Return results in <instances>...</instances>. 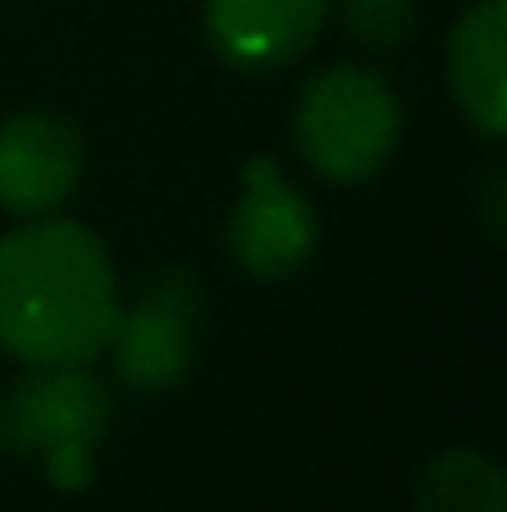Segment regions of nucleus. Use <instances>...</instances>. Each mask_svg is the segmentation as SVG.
Segmentation results:
<instances>
[{"label": "nucleus", "mask_w": 507, "mask_h": 512, "mask_svg": "<svg viewBox=\"0 0 507 512\" xmlns=\"http://www.w3.org/2000/svg\"><path fill=\"white\" fill-rule=\"evenodd\" d=\"M110 418V383L90 363L25 368L0 383V453L10 458H40L55 443H100Z\"/></svg>", "instance_id": "39448f33"}, {"label": "nucleus", "mask_w": 507, "mask_h": 512, "mask_svg": "<svg viewBox=\"0 0 507 512\" xmlns=\"http://www.w3.org/2000/svg\"><path fill=\"white\" fill-rule=\"evenodd\" d=\"M294 150L324 184H368L388 170L403 105L398 90L368 65H324L304 80L294 105Z\"/></svg>", "instance_id": "f03ea898"}, {"label": "nucleus", "mask_w": 507, "mask_h": 512, "mask_svg": "<svg viewBox=\"0 0 507 512\" xmlns=\"http://www.w3.org/2000/svg\"><path fill=\"white\" fill-rule=\"evenodd\" d=\"M85 174V135L50 110L0 120V209L15 219L55 214Z\"/></svg>", "instance_id": "423d86ee"}, {"label": "nucleus", "mask_w": 507, "mask_h": 512, "mask_svg": "<svg viewBox=\"0 0 507 512\" xmlns=\"http://www.w3.org/2000/svg\"><path fill=\"white\" fill-rule=\"evenodd\" d=\"M448 90L483 140L507 130V0L468 5L448 30Z\"/></svg>", "instance_id": "6e6552de"}, {"label": "nucleus", "mask_w": 507, "mask_h": 512, "mask_svg": "<svg viewBox=\"0 0 507 512\" xmlns=\"http://www.w3.org/2000/svg\"><path fill=\"white\" fill-rule=\"evenodd\" d=\"M329 25V0H204V35L234 70L269 75L304 60Z\"/></svg>", "instance_id": "0eeeda50"}, {"label": "nucleus", "mask_w": 507, "mask_h": 512, "mask_svg": "<svg viewBox=\"0 0 507 512\" xmlns=\"http://www.w3.org/2000/svg\"><path fill=\"white\" fill-rule=\"evenodd\" d=\"M120 319V274L95 229L40 214L0 234V353L25 368L105 358Z\"/></svg>", "instance_id": "f257e3e1"}, {"label": "nucleus", "mask_w": 507, "mask_h": 512, "mask_svg": "<svg viewBox=\"0 0 507 512\" xmlns=\"http://www.w3.org/2000/svg\"><path fill=\"white\" fill-rule=\"evenodd\" d=\"M478 209H483L488 239H503V224H507V174L503 170L483 174V184H478Z\"/></svg>", "instance_id": "f8f14e48"}, {"label": "nucleus", "mask_w": 507, "mask_h": 512, "mask_svg": "<svg viewBox=\"0 0 507 512\" xmlns=\"http://www.w3.org/2000/svg\"><path fill=\"white\" fill-rule=\"evenodd\" d=\"M204 279L184 264H165L140 279L135 299H120V319L110 334V368L115 383L135 393H169L189 378L199 334H204Z\"/></svg>", "instance_id": "7ed1b4c3"}, {"label": "nucleus", "mask_w": 507, "mask_h": 512, "mask_svg": "<svg viewBox=\"0 0 507 512\" xmlns=\"http://www.w3.org/2000/svg\"><path fill=\"white\" fill-rule=\"evenodd\" d=\"M40 468L55 493H85L95 483V443H55L40 453Z\"/></svg>", "instance_id": "9b49d317"}, {"label": "nucleus", "mask_w": 507, "mask_h": 512, "mask_svg": "<svg viewBox=\"0 0 507 512\" xmlns=\"http://www.w3.org/2000/svg\"><path fill=\"white\" fill-rule=\"evenodd\" d=\"M319 249V209L289 184L274 155H249L239 170V199L224 219V254L249 279H294Z\"/></svg>", "instance_id": "20e7f679"}, {"label": "nucleus", "mask_w": 507, "mask_h": 512, "mask_svg": "<svg viewBox=\"0 0 507 512\" xmlns=\"http://www.w3.org/2000/svg\"><path fill=\"white\" fill-rule=\"evenodd\" d=\"M418 512H507L503 463L488 448H443L418 473Z\"/></svg>", "instance_id": "1a4fd4ad"}, {"label": "nucleus", "mask_w": 507, "mask_h": 512, "mask_svg": "<svg viewBox=\"0 0 507 512\" xmlns=\"http://www.w3.org/2000/svg\"><path fill=\"white\" fill-rule=\"evenodd\" d=\"M329 10L363 50H398L418 30V0H329Z\"/></svg>", "instance_id": "9d476101"}]
</instances>
